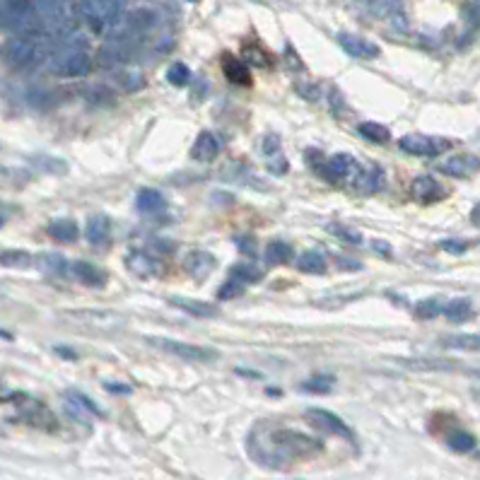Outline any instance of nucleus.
I'll list each match as a JSON object with an SVG mask.
<instances>
[{"instance_id":"obj_1","label":"nucleus","mask_w":480,"mask_h":480,"mask_svg":"<svg viewBox=\"0 0 480 480\" xmlns=\"http://www.w3.org/2000/svg\"><path fill=\"white\" fill-rule=\"evenodd\" d=\"M323 451L321 440L290 427L254 432L249 437V454L268 468H287L295 461H307Z\"/></svg>"},{"instance_id":"obj_2","label":"nucleus","mask_w":480,"mask_h":480,"mask_svg":"<svg viewBox=\"0 0 480 480\" xmlns=\"http://www.w3.org/2000/svg\"><path fill=\"white\" fill-rule=\"evenodd\" d=\"M10 403L15 413V420L19 422H27V425L32 427H39V430H56L58 427V422H56L54 413L49 410L41 401L32 399V396H24V394H13L5 399Z\"/></svg>"},{"instance_id":"obj_3","label":"nucleus","mask_w":480,"mask_h":480,"mask_svg":"<svg viewBox=\"0 0 480 480\" xmlns=\"http://www.w3.org/2000/svg\"><path fill=\"white\" fill-rule=\"evenodd\" d=\"M80 17L95 32L113 29L121 19V0H82Z\"/></svg>"},{"instance_id":"obj_4","label":"nucleus","mask_w":480,"mask_h":480,"mask_svg":"<svg viewBox=\"0 0 480 480\" xmlns=\"http://www.w3.org/2000/svg\"><path fill=\"white\" fill-rule=\"evenodd\" d=\"M51 68L61 77H85L92 70V56L85 44H65V49L51 61Z\"/></svg>"},{"instance_id":"obj_5","label":"nucleus","mask_w":480,"mask_h":480,"mask_svg":"<svg viewBox=\"0 0 480 480\" xmlns=\"http://www.w3.org/2000/svg\"><path fill=\"white\" fill-rule=\"evenodd\" d=\"M147 343L164 350V353H169V355L191 360V362H213V360H218V353H215L213 348H200V345L182 343V340H174V338H157V335H150Z\"/></svg>"},{"instance_id":"obj_6","label":"nucleus","mask_w":480,"mask_h":480,"mask_svg":"<svg viewBox=\"0 0 480 480\" xmlns=\"http://www.w3.org/2000/svg\"><path fill=\"white\" fill-rule=\"evenodd\" d=\"M360 164L355 162L350 154H331V157H326L321 164H319V177L323 179V182L333 184V186H345L353 182L355 172H358Z\"/></svg>"},{"instance_id":"obj_7","label":"nucleus","mask_w":480,"mask_h":480,"mask_svg":"<svg viewBox=\"0 0 480 480\" xmlns=\"http://www.w3.org/2000/svg\"><path fill=\"white\" fill-rule=\"evenodd\" d=\"M5 56H8V61L15 68H32V65H37L41 61L44 51H41V44L37 39L24 37L10 41L8 49H5Z\"/></svg>"},{"instance_id":"obj_8","label":"nucleus","mask_w":480,"mask_h":480,"mask_svg":"<svg viewBox=\"0 0 480 480\" xmlns=\"http://www.w3.org/2000/svg\"><path fill=\"white\" fill-rule=\"evenodd\" d=\"M304 420H307L312 427H317V430L326 432V435L343 437V440H355L353 430H350V427L345 425V422L340 420L338 415H333V413L323 410V408H309V410L304 413Z\"/></svg>"},{"instance_id":"obj_9","label":"nucleus","mask_w":480,"mask_h":480,"mask_svg":"<svg viewBox=\"0 0 480 480\" xmlns=\"http://www.w3.org/2000/svg\"><path fill=\"white\" fill-rule=\"evenodd\" d=\"M399 145L403 152L415 154V157H435V154L447 152L451 147V143L435 136H406L399 141Z\"/></svg>"},{"instance_id":"obj_10","label":"nucleus","mask_w":480,"mask_h":480,"mask_svg":"<svg viewBox=\"0 0 480 480\" xmlns=\"http://www.w3.org/2000/svg\"><path fill=\"white\" fill-rule=\"evenodd\" d=\"M384 186H386V174H384V169L376 167V164L358 167L353 182H350V189L358 195H374V193H379Z\"/></svg>"},{"instance_id":"obj_11","label":"nucleus","mask_w":480,"mask_h":480,"mask_svg":"<svg viewBox=\"0 0 480 480\" xmlns=\"http://www.w3.org/2000/svg\"><path fill=\"white\" fill-rule=\"evenodd\" d=\"M261 150H263V157H266V169L271 174L282 177V174L290 169L285 152H282V143H280V138H278L275 133H268V136H263Z\"/></svg>"},{"instance_id":"obj_12","label":"nucleus","mask_w":480,"mask_h":480,"mask_svg":"<svg viewBox=\"0 0 480 480\" xmlns=\"http://www.w3.org/2000/svg\"><path fill=\"white\" fill-rule=\"evenodd\" d=\"M478 169H480V159L476 154H454V157H447L437 164V172L454 179H466L471 174H476Z\"/></svg>"},{"instance_id":"obj_13","label":"nucleus","mask_w":480,"mask_h":480,"mask_svg":"<svg viewBox=\"0 0 480 480\" xmlns=\"http://www.w3.org/2000/svg\"><path fill=\"white\" fill-rule=\"evenodd\" d=\"M338 44L345 54L353 56V58H360V61H371L381 54V49L374 41H369L365 37H355V34H338Z\"/></svg>"},{"instance_id":"obj_14","label":"nucleus","mask_w":480,"mask_h":480,"mask_svg":"<svg viewBox=\"0 0 480 480\" xmlns=\"http://www.w3.org/2000/svg\"><path fill=\"white\" fill-rule=\"evenodd\" d=\"M5 19L17 29H34V8L29 0H8L5 5Z\"/></svg>"},{"instance_id":"obj_15","label":"nucleus","mask_w":480,"mask_h":480,"mask_svg":"<svg viewBox=\"0 0 480 480\" xmlns=\"http://www.w3.org/2000/svg\"><path fill=\"white\" fill-rule=\"evenodd\" d=\"M410 195L417 200V203L427 205V203H435V200H442L444 198V189L437 184V179L422 174V177H415L410 182Z\"/></svg>"},{"instance_id":"obj_16","label":"nucleus","mask_w":480,"mask_h":480,"mask_svg":"<svg viewBox=\"0 0 480 480\" xmlns=\"http://www.w3.org/2000/svg\"><path fill=\"white\" fill-rule=\"evenodd\" d=\"M70 273H73L75 280H80L85 287H104L106 280H109V273L92 266V263H87V261L70 263Z\"/></svg>"},{"instance_id":"obj_17","label":"nucleus","mask_w":480,"mask_h":480,"mask_svg":"<svg viewBox=\"0 0 480 480\" xmlns=\"http://www.w3.org/2000/svg\"><path fill=\"white\" fill-rule=\"evenodd\" d=\"M126 268L136 278H152L162 271L159 261L154 259L152 254H145V251H131V254L126 256Z\"/></svg>"},{"instance_id":"obj_18","label":"nucleus","mask_w":480,"mask_h":480,"mask_svg":"<svg viewBox=\"0 0 480 480\" xmlns=\"http://www.w3.org/2000/svg\"><path fill=\"white\" fill-rule=\"evenodd\" d=\"M215 266H218V261H215V256L208 254V251H191L184 259V268L195 278V280H205V278L215 271Z\"/></svg>"},{"instance_id":"obj_19","label":"nucleus","mask_w":480,"mask_h":480,"mask_svg":"<svg viewBox=\"0 0 480 480\" xmlns=\"http://www.w3.org/2000/svg\"><path fill=\"white\" fill-rule=\"evenodd\" d=\"M85 237L87 241H90L92 246H97V249H102V246H106L111 241V222L106 215H92L90 220H87V227H85Z\"/></svg>"},{"instance_id":"obj_20","label":"nucleus","mask_w":480,"mask_h":480,"mask_svg":"<svg viewBox=\"0 0 480 480\" xmlns=\"http://www.w3.org/2000/svg\"><path fill=\"white\" fill-rule=\"evenodd\" d=\"M218 154H220V143H218V138L208 131L200 133V136L195 138L193 147H191V157H193L195 162H213Z\"/></svg>"},{"instance_id":"obj_21","label":"nucleus","mask_w":480,"mask_h":480,"mask_svg":"<svg viewBox=\"0 0 480 480\" xmlns=\"http://www.w3.org/2000/svg\"><path fill=\"white\" fill-rule=\"evenodd\" d=\"M396 362L415 371H449L456 367V362H449V360H440V358H401Z\"/></svg>"},{"instance_id":"obj_22","label":"nucleus","mask_w":480,"mask_h":480,"mask_svg":"<svg viewBox=\"0 0 480 480\" xmlns=\"http://www.w3.org/2000/svg\"><path fill=\"white\" fill-rule=\"evenodd\" d=\"M169 304H172V307H177V309H182V312H186V314L200 317V319L218 317V309H215L213 304L198 302V299H191V297H169Z\"/></svg>"},{"instance_id":"obj_23","label":"nucleus","mask_w":480,"mask_h":480,"mask_svg":"<svg viewBox=\"0 0 480 480\" xmlns=\"http://www.w3.org/2000/svg\"><path fill=\"white\" fill-rule=\"evenodd\" d=\"M222 70H225V77L232 85H251V73H249V68H246L244 61L227 54L225 58H222Z\"/></svg>"},{"instance_id":"obj_24","label":"nucleus","mask_w":480,"mask_h":480,"mask_svg":"<svg viewBox=\"0 0 480 480\" xmlns=\"http://www.w3.org/2000/svg\"><path fill=\"white\" fill-rule=\"evenodd\" d=\"M49 234L54 237L61 244H73L80 237V230H77V222L70 218H58L49 225Z\"/></svg>"},{"instance_id":"obj_25","label":"nucleus","mask_w":480,"mask_h":480,"mask_svg":"<svg viewBox=\"0 0 480 480\" xmlns=\"http://www.w3.org/2000/svg\"><path fill=\"white\" fill-rule=\"evenodd\" d=\"M136 205L141 213H159V210L167 208V198L154 189H143L136 198Z\"/></svg>"},{"instance_id":"obj_26","label":"nucleus","mask_w":480,"mask_h":480,"mask_svg":"<svg viewBox=\"0 0 480 480\" xmlns=\"http://www.w3.org/2000/svg\"><path fill=\"white\" fill-rule=\"evenodd\" d=\"M442 345L449 350H466V353H480V335L476 333H456L442 338Z\"/></svg>"},{"instance_id":"obj_27","label":"nucleus","mask_w":480,"mask_h":480,"mask_svg":"<svg viewBox=\"0 0 480 480\" xmlns=\"http://www.w3.org/2000/svg\"><path fill=\"white\" fill-rule=\"evenodd\" d=\"M297 268L302 273H309V275H323L328 263L323 259V254H319V251H304L297 259Z\"/></svg>"},{"instance_id":"obj_28","label":"nucleus","mask_w":480,"mask_h":480,"mask_svg":"<svg viewBox=\"0 0 480 480\" xmlns=\"http://www.w3.org/2000/svg\"><path fill=\"white\" fill-rule=\"evenodd\" d=\"M444 317L449 319V321L454 323H461V321H468V319H473V307L468 299L458 297V299H451L449 304H444Z\"/></svg>"},{"instance_id":"obj_29","label":"nucleus","mask_w":480,"mask_h":480,"mask_svg":"<svg viewBox=\"0 0 480 480\" xmlns=\"http://www.w3.org/2000/svg\"><path fill=\"white\" fill-rule=\"evenodd\" d=\"M292 246L285 244V241H271V244L266 246V251H263V259L266 263H271V266H285V263L292 261Z\"/></svg>"},{"instance_id":"obj_30","label":"nucleus","mask_w":480,"mask_h":480,"mask_svg":"<svg viewBox=\"0 0 480 480\" xmlns=\"http://www.w3.org/2000/svg\"><path fill=\"white\" fill-rule=\"evenodd\" d=\"M358 133L362 138H367L369 143H389L391 141V131L386 126H381V123H374V121H362L358 126Z\"/></svg>"},{"instance_id":"obj_31","label":"nucleus","mask_w":480,"mask_h":480,"mask_svg":"<svg viewBox=\"0 0 480 480\" xmlns=\"http://www.w3.org/2000/svg\"><path fill=\"white\" fill-rule=\"evenodd\" d=\"M80 319L87 323L90 328H111V326H118L121 323V319L113 317V314H106V312H82Z\"/></svg>"},{"instance_id":"obj_32","label":"nucleus","mask_w":480,"mask_h":480,"mask_svg":"<svg viewBox=\"0 0 480 480\" xmlns=\"http://www.w3.org/2000/svg\"><path fill=\"white\" fill-rule=\"evenodd\" d=\"M32 263L34 259L29 251L13 249V251H3V254H0V266H5V268H29Z\"/></svg>"},{"instance_id":"obj_33","label":"nucleus","mask_w":480,"mask_h":480,"mask_svg":"<svg viewBox=\"0 0 480 480\" xmlns=\"http://www.w3.org/2000/svg\"><path fill=\"white\" fill-rule=\"evenodd\" d=\"M333 384H335V379L331 374H314L312 379L304 381L299 389L307 391V394H328V391L333 389Z\"/></svg>"},{"instance_id":"obj_34","label":"nucleus","mask_w":480,"mask_h":480,"mask_svg":"<svg viewBox=\"0 0 480 480\" xmlns=\"http://www.w3.org/2000/svg\"><path fill=\"white\" fill-rule=\"evenodd\" d=\"M230 278H232V280H239L241 285H246V282H259L263 278V273H261V268H256V266L239 263V266L230 268Z\"/></svg>"},{"instance_id":"obj_35","label":"nucleus","mask_w":480,"mask_h":480,"mask_svg":"<svg viewBox=\"0 0 480 480\" xmlns=\"http://www.w3.org/2000/svg\"><path fill=\"white\" fill-rule=\"evenodd\" d=\"M328 232H331V234L335 237V239L345 241V244H350V246L362 244V234H360L358 230H350V227L338 225V222H331V225H328Z\"/></svg>"},{"instance_id":"obj_36","label":"nucleus","mask_w":480,"mask_h":480,"mask_svg":"<svg viewBox=\"0 0 480 480\" xmlns=\"http://www.w3.org/2000/svg\"><path fill=\"white\" fill-rule=\"evenodd\" d=\"M444 312V304H442V299H437V297H430V299H422V302H417L415 304V319H435L437 314H442Z\"/></svg>"},{"instance_id":"obj_37","label":"nucleus","mask_w":480,"mask_h":480,"mask_svg":"<svg viewBox=\"0 0 480 480\" xmlns=\"http://www.w3.org/2000/svg\"><path fill=\"white\" fill-rule=\"evenodd\" d=\"M447 444L458 454H468V451L476 449V440H473V435H468V432H463V430H456L454 435H449Z\"/></svg>"},{"instance_id":"obj_38","label":"nucleus","mask_w":480,"mask_h":480,"mask_svg":"<svg viewBox=\"0 0 480 480\" xmlns=\"http://www.w3.org/2000/svg\"><path fill=\"white\" fill-rule=\"evenodd\" d=\"M118 82H121V87L123 90H128V92H136V90H141L143 85H145V77H143L141 70H123V73H118Z\"/></svg>"},{"instance_id":"obj_39","label":"nucleus","mask_w":480,"mask_h":480,"mask_svg":"<svg viewBox=\"0 0 480 480\" xmlns=\"http://www.w3.org/2000/svg\"><path fill=\"white\" fill-rule=\"evenodd\" d=\"M34 164H37L39 169H44V172H49V174H65V172H68V164H65L63 159H58V157H37V159H34Z\"/></svg>"},{"instance_id":"obj_40","label":"nucleus","mask_w":480,"mask_h":480,"mask_svg":"<svg viewBox=\"0 0 480 480\" xmlns=\"http://www.w3.org/2000/svg\"><path fill=\"white\" fill-rule=\"evenodd\" d=\"M167 80L172 82L174 87H184V85H189V80H191V70L186 68L184 63H174L172 68L167 70Z\"/></svg>"},{"instance_id":"obj_41","label":"nucleus","mask_w":480,"mask_h":480,"mask_svg":"<svg viewBox=\"0 0 480 480\" xmlns=\"http://www.w3.org/2000/svg\"><path fill=\"white\" fill-rule=\"evenodd\" d=\"M39 266H41V271H44V273H54V275H58V273L65 271V261L61 259V256H56V254L39 256Z\"/></svg>"},{"instance_id":"obj_42","label":"nucleus","mask_w":480,"mask_h":480,"mask_svg":"<svg viewBox=\"0 0 480 480\" xmlns=\"http://www.w3.org/2000/svg\"><path fill=\"white\" fill-rule=\"evenodd\" d=\"M244 287L246 285H241L239 280H227L225 285H220V290H218V299H237V297H241L244 295Z\"/></svg>"},{"instance_id":"obj_43","label":"nucleus","mask_w":480,"mask_h":480,"mask_svg":"<svg viewBox=\"0 0 480 480\" xmlns=\"http://www.w3.org/2000/svg\"><path fill=\"white\" fill-rule=\"evenodd\" d=\"M353 299H358V295H350V297H328V299H319L317 307L321 309H340L345 304H350Z\"/></svg>"},{"instance_id":"obj_44","label":"nucleus","mask_w":480,"mask_h":480,"mask_svg":"<svg viewBox=\"0 0 480 480\" xmlns=\"http://www.w3.org/2000/svg\"><path fill=\"white\" fill-rule=\"evenodd\" d=\"M68 394L73 396V399H75L77 403H80L82 408H85L87 413H92V415L102 417V410H99V408H97V403H95V401H90V399H87L85 394H80V391H68Z\"/></svg>"},{"instance_id":"obj_45","label":"nucleus","mask_w":480,"mask_h":480,"mask_svg":"<svg viewBox=\"0 0 480 480\" xmlns=\"http://www.w3.org/2000/svg\"><path fill=\"white\" fill-rule=\"evenodd\" d=\"M442 249L444 251H447V254H463V251H466L468 249V244H466V241H456V239H444L442 241Z\"/></svg>"},{"instance_id":"obj_46","label":"nucleus","mask_w":480,"mask_h":480,"mask_svg":"<svg viewBox=\"0 0 480 480\" xmlns=\"http://www.w3.org/2000/svg\"><path fill=\"white\" fill-rule=\"evenodd\" d=\"M237 246L244 251L246 256H256V239L254 237H244V239H237Z\"/></svg>"},{"instance_id":"obj_47","label":"nucleus","mask_w":480,"mask_h":480,"mask_svg":"<svg viewBox=\"0 0 480 480\" xmlns=\"http://www.w3.org/2000/svg\"><path fill=\"white\" fill-rule=\"evenodd\" d=\"M371 249H374V251H379V254L384 256V259H391V246L386 244V241H379V239H374V241H371Z\"/></svg>"},{"instance_id":"obj_48","label":"nucleus","mask_w":480,"mask_h":480,"mask_svg":"<svg viewBox=\"0 0 480 480\" xmlns=\"http://www.w3.org/2000/svg\"><path fill=\"white\" fill-rule=\"evenodd\" d=\"M106 389L113 391V394H131V386L126 384H106Z\"/></svg>"},{"instance_id":"obj_49","label":"nucleus","mask_w":480,"mask_h":480,"mask_svg":"<svg viewBox=\"0 0 480 480\" xmlns=\"http://www.w3.org/2000/svg\"><path fill=\"white\" fill-rule=\"evenodd\" d=\"M338 268H362L358 261H348V259H338Z\"/></svg>"},{"instance_id":"obj_50","label":"nucleus","mask_w":480,"mask_h":480,"mask_svg":"<svg viewBox=\"0 0 480 480\" xmlns=\"http://www.w3.org/2000/svg\"><path fill=\"white\" fill-rule=\"evenodd\" d=\"M471 222H473V225H476L478 230H480V203L476 205V208H473V213H471Z\"/></svg>"},{"instance_id":"obj_51","label":"nucleus","mask_w":480,"mask_h":480,"mask_svg":"<svg viewBox=\"0 0 480 480\" xmlns=\"http://www.w3.org/2000/svg\"><path fill=\"white\" fill-rule=\"evenodd\" d=\"M8 399V394H5V389H3V384H0V401H5Z\"/></svg>"},{"instance_id":"obj_52","label":"nucleus","mask_w":480,"mask_h":480,"mask_svg":"<svg viewBox=\"0 0 480 480\" xmlns=\"http://www.w3.org/2000/svg\"><path fill=\"white\" fill-rule=\"evenodd\" d=\"M0 227H3V218H0Z\"/></svg>"},{"instance_id":"obj_53","label":"nucleus","mask_w":480,"mask_h":480,"mask_svg":"<svg viewBox=\"0 0 480 480\" xmlns=\"http://www.w3.org/2000/svg\"><path fill=\"white\" fill-rule=\"evenodd\" d=\"M478 10H480V0H478Z\"/></svg>"},{"instance_id":"obj_54","label":"nucleus","mask_w":480,"mask_h":480,"mask_svg":"<svg viewBox=\"0 0 480 480\" xmlns=\"http://www.w3.org/2000/svg\"><path fill=\"white\" fill-rule=\"evenodd\" d=\"M478 374H480V371H478Z\"/></svg>"}]
</instances>
